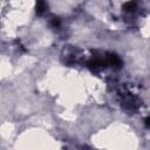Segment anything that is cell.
Instances as JSON below:
<instances>
[{"instance_id": "obj_1", "label": "cell", "mask_w": 150, "mask_h": 150, "mask_svg": "<svg viewBox=\"0 0 150 150\" xmlns=\"http://www.w3.org/2000/svg\"><path fill=\"white\" fill-rule=\"evenodd\" d=\"M45 9H46V4L42 2V1L38 2V5H36V12H38L39 14H41V13H43Z\"/></svg>"}]
</instances>
